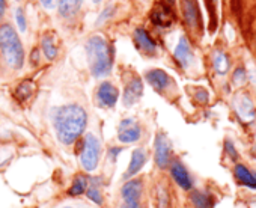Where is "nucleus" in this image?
I'll list each match as a JSON object with an SVG mask.
<instances>
[{
  "label": "nucleus",
  "instance_id": "29",
  "mask_svg": "<svg viewBox=\"0 0 256 208\" xmlns=\"http://www.w3.org/2000/svg\"><path fill=\"white\" fill-rule=\"evenodd\" d=\"M224 151L232 160H238V152H236V150H235V146H234V144L230 140H224Z\"/></svg>",
  "mask_w": 256,
  "mask_h": 208
},
{
  "label": "nucleus",
  "instance_id": "20",
  "mask_svg": "<svg viewBox=\"0 0 256 208\" xmlns=\"http://www.w3.org/2000/svg\"><path fill=\"white\" fill-rule=\"evenodd\" d=\"M82 2L83 0H58V11L59 16L64 18H71L74 17L80 8H82Z\"/></svg>",
  "mask_w": 256,
  "mask_h": 208
},
{
  "label": "nucleus",
  "instance_id": "12",
  "mask_svg": "<svg viewBox=\"0 0 256 208\" xmlns=\"http://www.w3.org/2000/svg\"><path fill=\"white\" fill-rule=\"evenodd\" d=\"M174 58H175L176 64L180 65V68H182V70H188L194 64V52H193L192 44L187 40V36L180 38V41L174 50Z\"/></svg>",
  "mask_w": 256,
  "mask_h": 208
},
{
  "label": "nucleus",
  "instance_id": "34",
  "mask_svg": "<svg viewBox=\"0 0 256 208\" xmlns=\"http://www.w3.org/2000/svg\"><path fill=\"white\" fill-rule=\"evenodd\" d=\"M5 12H6V0H0V20L4 18Z\"/></svg>",
  "mask_w": 256,
  "mask_h": 208
},
{
  "label": "nucleus",
  "instance_id": "7",
  "mask_svg": "<svg viewBox=\"0 0 256 208\" xmlns=\"http://www.w3.org/2000/svg\"><path fill=\"white\" fill-rule=\"evenodd\" d=\"M95 100L100 108L112 109L119 100V89L110 82H102L95 90Z\"/></svg>",
  "mask_w": 256,
  "mask_h": 208
},
{
  "label": "nucleus",
  "instance_id": "23",
  "mask_svg": "<svg viewBox=\"0 0 256 208\" xmlns=\"http://www.w3.org/2000/svg\"><path fill=\"white\" fill-rule=\"evenodd\" d=\"M41 48L48 60H54L58 56V46L53 34H46L41 40Z\"/></svg>",
  "mask_w": 256,
  "mask_h": 208
},
{
  "label": "nucleus",
  "instance_id": "36",
  "mask_svg": "<svg viewBox=\"0 0 256 208\" xmlns=\"http://www.w3.org/2000/svg\"><path fill=\"white\" fill-rule=\"evenodd\" d=\"M164 4H166L168 6H172V5L175 4V0H164Z\"/></svg>",
  "mask_w": 256,
  "mask_h": 208
},
{
  "label": "nucleus",
  "instance_id": "14",
  "mask_svg": "<svg viewBox=\"0 0 256 208\" xmlns=\"http://www.w3.org/2000/svg\"><path fill=\"white\" fill-rule=\"evenodd\" d=\"M145 78H146L148 84H150L154 90H157L158 94H164V92L172 86V78H170V76H169L166 71L158 70V68L150 70V71L145 74Z\"/></svg>",
  "mask_w": 256,
  "mask_h": 208
},
{
  "label": "nucleus",
  "instance_id": "21",
  "mask_svg": "<svg viewBox=\"0 0 256 208\" xmlns=\"http://www.w3.org/2000/svg\"><path fill=\"white\" fill-rule=\"evenodd\" d=\"M89 182H90V178L84 174H78L74 176L72 182H71V187L68 188V196L71 198H77V196H82L86 193L88 187H89Z\"/></svg>",
  "mask_w": 256,
  "mask_h": 208
},
{
  "label": "nucleus",
  "instance_id": "5",
  "mask_svg": "<svg viewBox=\"0 0 256 208\" xmlns=\"http://www.w3.org/2000/svg\"><path fill=\"white\" fill-rule=\"evenodd\" d=\"M172 144L164 133H157L154 140V162L156 164L164 170L172 163Z\"/></svg>",
  "mask_w": 256,
  "mask_h": 208
},
{
  "label": "nucleus",
  "instance_id": "38",
  "mask_svg": "<svg viewBox=\"0 0 256 208\" xmlns=\"http://www.w3.org/2000/svg\"><path fill=\"white\" fill-rule=\"evenodd\" d=\"M101 2V0H94V4H100Z\"/></svg>",
  "mask_w": 256,
  "mask_h": 208
},
{
  "label": "nucleus",
  "instance_id": "30",
  "mask_svg": "<svg viewBox=\"0 0 256 208\" xmlns=\"http://www.w3.org/2000/svg\"><path fill=\"white\" fill-rule=\"evenodd\" d=\"M113 10H114V6H107V8L102 11V14L100 16V18L96 20V24H101L104 20H107L108 17H112V14H113Z\"/></svg>",
  "mask_w": 256,
  "mask_h": 208
},
{
  "label": "nucleus",
  "instance_id": "35",
  "mask_svg": "<svg viewBox=\"0 0 256 208\" xmlns=\"http://www.w3.org/2000/svg\"><path fill=\"white\" fill-rule=\"evenodd\" d=\"M120 208H145V206H140V205H125V204H122Z\"/></svg>",
  "mask_w": 256,
  "mask_h": 208
},
{
  "label": "nucleus",
  "instance_id": "2",
  "mask_svg": "<svg viewBox=\"0 0 256 208\" xmlns=\"http://www.w3.org/2000/svg\"><path fill=\"white\" fill-rule=\"evenodd\" d=\"M84 50L90 74L96 78L108 76L113 66V50L108 41L102 35H94L86 41Z\"/></svg>",
  "mask_w": 256,
  "mask_h": 208
},
{
  "label": "nucleus",
  "instance_id": "1",
  "mask_svg": "<svg viewBox=\"0 0 256 208\" xmlns=\"http://www.w3.org/2000/svg\"><path fill=\"white\" fill-rule=\"evenodd\" d=\"M52 120L58 140L66 146L76 144L88 126V114L78 104H65L54 109Z\"/></svg>",
  "mask_w": 256,
  "mask_h": 208
},
{
  "label": "nucleus",
  "instance_id": "26",
  "mask_svg": "<svg viewBox=\"0 0 256 208\" xmlns=\"http://www.w3.org/2000/svg\"><path fill=\"white\" fill-rule=\"evenodd\" d=\"M247 82V71L242 66H238L232 74V83L235 86H242Z\"/></svg>",
  "mask_w": 256,
  "mask_h": 208
},
{
  "label": "nucleus",
  "instance_id": "28",
  "mask_svg": "<svg viewBox=\"0 0 256 208\" xmlns=\"http://www.w3.org/2000/svg\"><path fill=\"white\" fill-rule=\"evenodd\" d=\"M16 20H17V24L20 28L22 32H26V28H28V23H26V17H24V12L22 8H18L16 11Z\"/></svg>",
  "mask_w": 256,
  "mask_h": 208
},
{
  "label": "nucleus",
  "instance_id": "24",
  "mask_svg": "<svg viewBox=\"0 0 256 208\" xmlns=\"http://www.w3.org/2000/svg\"><path fill=\"white\" fill-rule=\"evenodd\" d=\"M86 196L89 200H92L96 206H104V196H102V192L100 188V186L95 182L94 178H90V182H89V187L86 190Z\"/></svg>",
  "mask_w": 256,
  "mask_h": 208
},
{
  "label": "nucleus",
  "instance_id": "19",
  "mask_svg": "<svg viewBox=\"0 0 256 208\" xmlns=\"http://www.w3.org/2000/svg\"><path fill=\"white\" fill-rule=\"evenodd\" d=\"M212 68H214L217 76H226L230 70L229 56L222 50H216L212 53Z\"/></svg>",
  "mask_w": 256,
  "mask_h": 208
},
{
  "label": "nucleus",
  "instance_id": "32",
  "mask_svg": "<svg viewBox=\"0 0 256 208\" xmlns=\"http://www.w3.org/2000/svg\"><path fill=\"white\" fill-rule=\"evenodd\" d=\"M40 2L46 10H53L58 5V0H40Z\"/></svg>",
  "mask_w": 256,
  "mask_h": 208
},
{
  "label": "nucleus",
  "instance_id": "33",
  "mask_svg": "<svg viewBox=\"0 0 256 208\" xmlns=\"http://www.w3.org/2000/svg\"><path fill=\"white\" fill-rule=\"evenodd\" d=\"M30 62H32V65H38V64H40V50H38V48H34V50H32Z\"/></svg>",
  "mask_w": 256,
  "mask_h": 208
},
{
  "label": "nucleus",
  "instance_id": "8",
  "mask_svg": "<svg viewBox=\"0 0 256 208\" xmlns=\"http://www.w3.org/2000/svg\"><path fill=\"white\" fill-rule=\"evenodd\" d=\"M142 193H144V181L140 178L126 180L120 188V196L125 205H140Z\"/></svg>",
  "mask_w": 256,
  "mask_h": 208
},
{
  "label": "nucleus",
  "instance_id": "15",
  "mask_svg": "<svg viewBox=\"0 0 256 208\" xmlns=\"http://www.w3.org/2000/svg\"><path fill=\"white\" fill-rule=\"evenodd\" d=\"M146 162H148V151L145 148H142V146L136 148L132 152V158H130V163H128V168H126L125 174H124V178L125 180L134 178L144 169Z\"/></svg>",
  "mask_w": 256,
  "mask_h": 208
},
{
  "label": "nucleus",
  "instance_id": "11",
  "mask_svg": "<svg viewBox=\"0 0 256 208\" xmlns=\"http://www.w3.org/2000/svg\"><path fill=\"white\" fill-rule=\"evenodd\" d=\"M232 104H234V109H235L236 115L242 121L248 122V121L254 120V102H253V100H252V96L248 94H246V92L236 94Z\"/></svg>",
  "mask_w": 256,
  "mask_h": 208
},
{
  "label": "nucleus",
  "instance_id": "16",
  "mask_svg": "<svg viewBox=\"0 0 256 208\" xmlns=\"http://www.w3.org/2000/svg\"><path fill=\"white\" fill-rule=\"evenodd\" d=\"M133 38H134V42H136V47L142 52V53H145V54H148V56H152V54H156L157 53V42H156V40L150 35V32L146 30V29H144V28H138L136 30H134V34H133Z\"/></svg>",
  "mask_w": 256,
  "mask_h": 208
},
{
  "label": "nucleus",
  "instance_id": "10",
  "mask_svg": "<svg viewBox=\"0 0 256 208\" xmlns=\"http://www.w3.org/2000/svg\"><path fill=\"white\" fill-rule=\"evenodd\" d=\"M181 10L184 23L190 30H199L202 28V16L198 0H181Z\"/></svg>",
  "mask_w": 256,
  "mask_h": 208
},
{
  "label": "nucleus",
  "instance_id": "37",
  "mask_svg": "<svg viewBox=\"0 0 256 208\" xmlns=\"http://www.w3.org/2000/svg\"><path fill=\"white\" fill-rule=\"evenodd\" d=\"M60 208H77V206H74V205H65V206H60Z\"/></svg>",
  "mask_w": 256,
  "mask_h": 208
},
{
  "label": "nucleus",
  "instance_id": "17",
  "mask_svg": "<svg viewBox=\"0 0 256 208\" xmlns=\"http://www.w3.org/2000/svg\"><path fill=\"white\" fill-rule=\"evenodd\" d=\"M151 20L160 28H169L174 23V14L168 5H158L151 14Z\"/></svg>",
  "mask_w": 256,
  "mask_h": 208
},
{
  "label": "nucleus",
  "instance_id": "3",
  "mask_svg": "<svg viewBox=\"0 0 256 208\" xmlns=\"http://www.w3.org/2000/svg\"><path fill=\"white\" fill-rule=\"evenodd\" d=\"M0 52L4 60L12 70H22L24 65V48L22 40L11 24L0 26Z\"/></svg>",
  "mask_w": 256,
  "mask_h": 208
},
{
  "label": "nucleus",
  "instance_id": "4",
  "mask_svg": "<svg viewBox=\"0 0 256 208\" xmlns=\"http://www.w3.org/2000/svg\"><path fill=\"white\" fill-rule=\"evenodd\" d=\"M80 166L86 174H92L96 170L101 160V140L92 134L86 133L80 148Z\"/></svg>",
  "mask_w": 256,
  "mask_h": 208
},
{
  "label": "nucleus",
  "instance_id": "25",
  "mask_svg": "<svg viewBox=\"0 0 256 208\" xmlns=\"http://www.w3.org/2000/svg\"><path fill=\"white\" fill-rule=\"evenodd\" d=\"M34 89H35V84L30 80H24L18 86V89H17L16 94H17V96L20 100H29L32 96V94H34Z\"/></svg>",
  "mask_w": 256,
  "mask_h": 208
},
{
  "label": "nucleus",
  "instance_id": "13",
  "mask_svg": "<svg viewBox=\"0 0 256 208\" xmlns=\"http://www.w3.org/2000/svg\"><path fill=\"white\" fill-rule=\"evenodd\" d=\"M169 169H170V175H172L174 181L182 190H192L193 188V178H192L190 172L187 170V168L184 166V163L181 160L174 158Z\"/></svg>",
  "mask_w": 256,
  "mask_h": 208
},
{
  "label": "nucleus",
  "instance_id": "22",
  "mask_svg": "<svg viewBox=\"0 0 256 208\" xmlns=\"http://www.w3.org/2000/svg\"><path fill=\"white\" fill-rule=\"evenodd\" d=\"M190 202L194 208H212L214 200L205 190H193L190 193Z\"/></svg>",
  "mask_w": 256,
  "mask_h": 208
},
{
  "label": "nucleus",
  "instance_id": "9",
  "mask_svg": "<svg viewBox=\"0 0 256 208\" xmlns=\"http://www.w3.org/2000/svg\"><path fill=\"white\" fill-rule=\"evenodd\" d=\"M144 95V82L140 77L133 76L130 80L125 83L124 92H122V102L125 108H132Z\"/></svg>",
  "mask_w": 256,
  "mask_h": 208
},
{
  "label": "nucleus",
  "instance_id": "6",
  "mask_svg": "<svg viewBox=\"0 0 256 208\" xmlns=\"http://www.w3.org/2000/svg\"><path fill=\"white\" fill-rule=\"evenodd\" d=\"M142 139V127L134 118H125L118 128V140L120 144H138Z\"/></svg>",
  "mask_w": 256,
  "mask_h": 208
},
{
  "label": "nucleus",
  "instance_id": "18",
  "mask_svg": "<svg viewBox=\"0 0 256 208\" xmlns=\"http://www.w3.org/2000/svg\"><path fill=\"white\" fill-rule=\"evenodd\" d=\"M234 174H235L236 180L242 186L250 187V188H256V174L252 172L247 166H244L241 163H236L235 168H234Z\"/></svg>",
  "mask_w": 256,
  "mask_h": 208
},
{
  "label": "nucleus",
  "instance_id": "31",
  "mask_svg": "<svg viewBox=\"0 0 256 208\" xmlns=\"http://www.w3.org/2000/svg\"><path fill=\"white\" fill-rule=\"evenodd\" d=\"M196 100H198L199 102H206V101H208V92H206L205 89H198V92H196Z\"/></svg>",
  "mask_w": 256,
  "mask_h": 208
},
{
  "label": "nucleus",
  "instance_id": "27",
  "mask_svg": "<svg viewBox=\"0 0 256 208\" xmlns=\"http://www.w3.org/2000/svg\"><path fill=\"white\" fill-rule=\"evenodd\" d=\"M122 151H124V146H110L107 150V158H108V162L116 163L118 162V157H119V154H122Z\"/></svg>",
  "mask_w": 256,
  "mask_h": 208
}]
</instances>
